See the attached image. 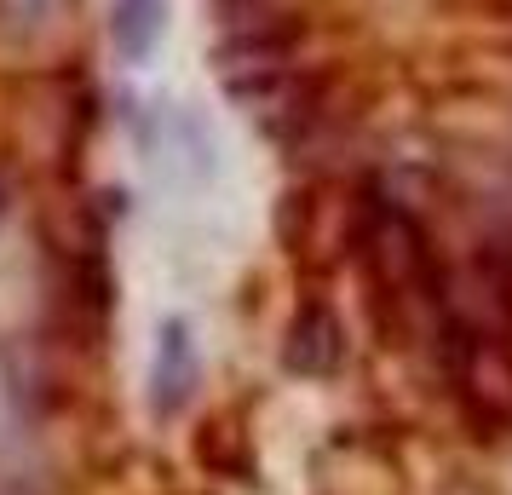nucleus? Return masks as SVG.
I'll list each match as a JSON object with an SVG mask.
<instances>
[{
    "label": "nucleus",
    "mask_w": 512,
    "mask_h": 495,
    "mask_svg": "<svg viewBox=\"0 0 512 495\" xmlns=\"http://www.w3.org/2000/svg\"><path fill=\"white\" fill-rule=\"evenodd\" d=\"M225 18H248V12H271V0H219Z\"/></svg>",
    "instance_id": "7"
},
{
    "label": "nucleus",
    "mask_w": 512,
    "mask_h": 495,
    "mask_svg": "<svg viewBox=\"0 0 512 495\" xmlns=\"http://www.w3.org/2000/svg\"><path fill=\"white\" fill-rule=\"evenodd\" d=\"M167 35V0H110V41L127 64H144Z\"/></svg>",
    "instance_id": "5"
},
{
    "label": "nucleus",
    "mask_w": 512,
    "mask_h": 495,
    "mask_svg": "<svg viewBox=\"0 0 512 495\" xmlns=\"http://www.w3.org/2000/svg\"><path fill=\"white\" fill-rule=\"evenodd\" d=\"M305 24L300 18H282V12H248V18H225L219 35V70L225 81L236 75H265V70H288V58L300 47Z\"/></svg>",
    "instance_id": "2"
},
{
    "label": "nucleus",
    "mask_w": 512,
    "mask_h": 495,
    "mask_svg": "<svg viewBox=\"0 0 512 495\" xmlns=\"http://www.w3.org/2000/svg\"><path fill=\"white\" fill-rule=\"evenodd\" d=\"M196 392V340L185 317H167L156 329V357H150V409L173 421Z\"/></svg>",
    "instance_id": "4"
},
{
    "label": "nucleus",
    "mask_w": 512,
    "mask_h": 495,
    "mask_svg": "<svg viewBox=\"0 0 512 495\" xmlns=\"http://www.w3.org/2000/svg\"><path fill=\"white\" fill-rule=\"evenodd\" d=\"M52 12H58V0H0V29L12 41H35L52 24Z\"/></svg>",
    "instance_id": "6"
},
{
    "label": "nucleus",
    "mask_w": 512,
    "mask_h": 495,
    "mask_svg": "<svg viewBox=\"0 0 512 495\" xmlns=\"http://www.w3.org/2000/svg\"><path fill=\"white\" fill-rule=\"evenodd\" d=\"M363 242H369V260H374V271H380V283L420 288L426 300L443 294V277H449V271H443L438 254H432L426 225H420L403 202L374 196L369 208H363Z\"/></svg>",
    "instance_id": "1"
},
{
    "label": "nucleus",
    "mask_w": 512,
    "mask_h": 495,
    "mask_svg": "<svg viewBox=\"0 0 512 495\" xmlns=\"http://www.w3.org/2000/svg\"><path fill=\"white\" fill-rule=\"evenodd\" d=\"M346 363V334H340V317L328 306H300L294 323L282 334V369L288 375H305V380H328L334 369Z\"/></svg>",
    "instance_id": "3"
}]
</instances>
